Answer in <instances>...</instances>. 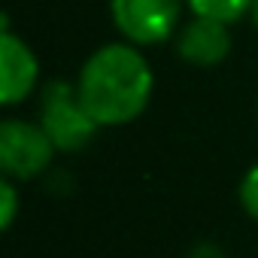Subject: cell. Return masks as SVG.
Returning <instances> with one entry per match:
<instances>
[{
	"label": "cell",
	"mask_w": 258,
	"mask_h": 258,
	"mask_svg": "<svg viewBox=\"0 0 258 258\" xmlns=\"http://www.w3.org/2000/svg\"><path fill=\"white\" fill-rule=\"evenodd\" d=\"M240 204H243V210L258 222V164L243 176V182H240Z\"/></svg>",
	"instance_id": "cell-9"
},
{
	"label": "cell",
	"mask_w": 258,
	"mask_h": 258,
	"mask_svg": "<svg viewBox=\"0 0 258 258\" xmlns=\"http://www.w3.org/2000/svg\"><path fill=\"white\" fill-rule=\"evenodd\" d=\"M40 124L49 134V140L55 143V149L61 152H79L82 146H88V140L100 127L82 106L79 91L64 79H55L43 88Z\"/></svg>",
	"instance_id": "cell-2"
},
{
	"label": "cell",
	"mask_w": 258,
	"mask_h": 258,
	"mask_svg": "<svg viewBox=\"0 0 258 258\" xmlns=\"http://www.w3.org/2000/svg\"><path fill=\"white\" fill-rule=\"evenodd\" d=\"M188 7L201 19H213L222 25H231L243 19V13L252 10V0H188Z\"/></svg>",
	"instance_id": "cell-7"
},
{
	"label": "cell",
	"mask_w": 258,
	"mask_h": 258,
	"mask_svg": "<svg viewBox=\"0 0 258 258\" xmlns=\"http://www.w3.org/2000/svg\"><path fill=\"white\" fill-rule=\"evenodd\" d=\"M176 52H179L182 61L195 64V67H213V64L225 61L228 52H231L228 25L195 16V19L179 31V37H176Z\"/></svg>",
	"instance_id": "cell-5"
},
{
	"label": "cell",
	"mask_w": 258,
	"mask_h": 258,
	"mask_svg": "<svg viewBox=\"0 0 258 258\" xmlns=\"http://www.w3.org/2000/svg\"><path fill=\"white\" fill-rule=\"evenodd\" d=\"M76 91L97 124H127L149 103L152 70L134 46L109 43L85 61Z\"/></svg>",
	"instance_id": "cell-1"
},
{
	"label": "cell",
	"mask_w": 258,
	"mask_h": 258,
	"mask_svg": "<svg viewBox=\"0 0 258 258\" xmlns=\"http://www.w3.org/2000/svg\"><path fill=\"white\" fill-rule=\"evenodd\" d=\"M182 0H109L112 25L131 46L164 43L179 22Z\"/></svg>",
	"instance_id": "cell-4"
},
{
	"label": "cell",
	"mask_w": 258,
	"mask_h": 258,
	"mask_svg": "<svg viewBox=\"0 0 258 258\" xmlns=\"http://www.w3.org/2000/svg\"><path fill=\"white\" fill-rule=\"evenodd\" d=\"M249 13H252V22H255V28H258V0H252V10H249Z\"/></svg>",
	"instance_id": "cell-10"
},
{
	"label": "cell",
	"mask_w": 258,
	"mask_h": 258,
	"mask_svg": "<svg viewBox=\"0 0 258 258\" xmlns=\"http://www.w3.org/2000/svg\"><path fill=\"white\" fill-rule=\"evenodd\" d=\"M55 155V143L43 131V124L7 118L0 124V170L10 179L40 176Z\"/></svg>",
	"instance_id": "cell-3"
},
{
	"label": "cell",
	"mask_w": 258,
	"mask_h": 258,
	"mask_svg": "<svg viewBox=\"0 0 258 258\" xmlns=\"http://www.w3.org/2000/svg\"><path fill=\"white\" fill-rule=\"evenodd\" d=\"M0 64H4V88H0V103H19L22 97L31 94L34 82H37V58L28 49L25 40H19L16 34H10V28H4L0 34Z\"/></svg>",
	"instance_id": "cell-6"
},
{
	"label": "cell",
	"mask_w": 258,
	"mask_h": 258,
	"mask_svg": "<svg viewBox=\"0 0 258 258\" xmlns=\"http://www.w3.org/2000/svg\"><path fill=\"white\" fill-rule=\"evenodd\" d=\"M0 204H4V210H0V228L10 231L13 222H16V210H19V198H16V188H13L10 176L0 179Z\"/></svg>",
	"instance_id": "cell-8"
}]
</instances>
